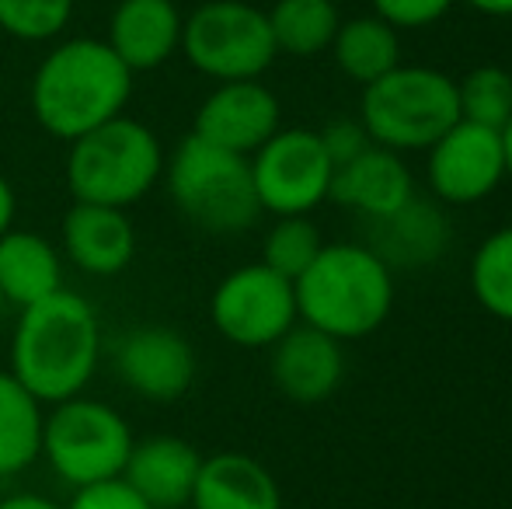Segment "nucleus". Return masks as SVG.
<instances>
[{"label": "nucleus", "instance_id": "nucleus-1", "mask_svg": "<svg viewBox=\"0 0 512 509\" xmlns=\"http://www.w3.org/2000/svg\"><path fill=\"white\" fill-rule=\"evenodd\" d=\"M102 363V321L88 297L56 290L21 307L11 332V374L42 405H60L88 391Z\"/></svg>", "mask_w": 512, "mask_h": 509}, {"label": "nucleus", "instance_id": "nucleus-2", "mask_svg": "<svg viewBox=\"0 0 512 509\" xmlns=\"http://www.w3.org/2000/svg\"><path fill=\"white\" fill-rule=\"evenodd\" d=\"M133 77L105 39H63L42 56L32 74V116L49 136L74 143L77 136L126 112Z\"/></svg>", "mask_w": 512, "mask_h": 509}, {"label": "nucleus", "instance_id": "nucleus-3", "mask_svg": "<svg viewBox=\"0 0 512 509\" xmlns=\"http://www.w3.org/2000/svg\"><path fill=\"white\" fill-rule=\"evenodd\" d=\"M293 293L297 318L338 342L377 332L394 307L391 269L366 245H324Z\"/></svg>", "mask_w": 512, "mask_h": 509}, {"label": "nucleus", "instance_id": "nucleus-4", "mask_svg": "<svg viewBox=\"0 0 512 509\" xmlns=\"http://www.w3.org/2000/svg\"><path fill=\"white\" fill-rule=\"evenodd\" d=\"M164 147L150 126L115 116L77 136L67 150V189L74 203L129 210L164 175Z\"/></svg>", "mask_w": 512, "mask_h": 509}, {"label": "nucleus", "instance_id": "nucleus-5", "mask_svg": "<svg viewBox=\"0 0 512 509\" xmlns=\"http://www.w3.org/2000/svg\"><path fill=\"white\" fill-rule=\"evenodd\" d=\"M164 178L178 213L206 234H241L255 227L262 213L248 157L206 143L196 133L185 136L171 161H164Z\"/></svg>", "mask_w": 512, "mask_h": 509}, {"label": "nucleus", "instance_id": "nucleus-6", "mask_svg": "<svg viewBox=\"0 0 512 509\" xmlns=\"http://www.w3.org/2000/svg\"><path fill=\"white\" fill-rule=\"evenodd\" d=\"M359 119L377 147L394 154L429 150L446 129L460 123L457 81L432 67H394L380 81L366 84Z\"/></svg>", "mask_w": 512, "mask_h": 509}, {"label": "nucleus", "instance_id": "nucleus-7", "mask_svg": "<svg viewBox=\"0 0 512 509\" xmlns=\"http://www.w3.org/2000/svg\"><path fill=\"white\" fill-rule=\"evenodd\" d=\"M133 443L129 422L108 401L84 394L53 405L42 426V457L70 489L122 478Z\"/></svg>", "mask_w": 512, "mask_h": 509}, {"label": "nucleus", "instance_id": "nucleus-8", "mask_svg": "<svg viewBox=\"0 0 512 509\" xmlns=\"http://www.w3.org/2000/svg\"><path fill=\"white\" fill-rule=\"evenodd\" d=\"M192 70L209 81H258L279 56L269 14L244 0L199 4L182 25V49Z\"/></svg>", "mask_w": 512, "mask_h": 509}, {"label": "nucleus", "instance_id": "nucleus-9", "mask_svg": "<svg viewBox=\"0 0 512 509\" xmlns=\"http://www.w3.org/2000/svg\"><path fill=\"white\" fill-rule=\"evenodd\" d=\"M209 321L227 342L241 349H269L297 325L293 283L269 265H241L216 283L209 297Z\"/></svg>", "mask_w": 512, "mask_h": 509}, {"label": "nucleus", "instance_id": "nucleus-10", "mask_svg": "<svg viewBox=\"0 0 512 509\" xmlns=\"http://www.w3.org/2000/svg\"><path fill=\"white\" fill-rule=\"evenodd\" d=\"M248 161L258 206L276 217H307L331 192L335 164L314 129H279Z\"/></svg>", "mask_w": 512, "mask_h": 509}, {"label": "nucleus", "instance_id": "nucleus-11", "mask_svg": "<svg viewBox=\"0 0 512 509\" xmlns=\"http://www.w3.org/2000/svg\"><path fill=\"white\" fill-rule=\"evenodd\" d=\"M506 182L502 129L453 123L429 147V189L450 206H474Z\"/></svg>", "mask_w": 512, "mask_h": 509}, {"label": "nucleus", "instance_id": "nucleus-12", "mask_svg": "<svg viewBox=\"0 0 512 509\" xmlns=\"http://www.w3.org/2000/svg\"><path fill=\"white\" fill-rule=\"evenodd\" d=\"M196 349L178 328L140 325L129 328L115 349V374L119 381L143 401L171 405L189 394L196 381Z\"/></svg>", "mask_w": 512, "mask_h": 509}, {"label": "nucleus", "instance_id": "nucleus-13", "mask_svg": "<svg viewBox=\"0 0 512 509\" xmlns=\"http://www.w3.org/2000/svg\"><path fill=\"white\" fill-rule=\"evenodd\" d=\"M192 133L223 150L251 157L279 133V102L262 81L216 84L192 119Z\"/></svg>", "mask_w": 512, "mask_h": 509}, {"label": "nucleus", "instance_id": "nucleus-14", "mask_svg": "<svg viewBox=\"0 0 512 509\" xmlns=\"http://www.w3.org/2000/svg\"><path fill=\"white\" fill-rule=\"evenodd\" d=\"M345 377L342 342L310 325H293L272 346V381L290 401L317 405L331 398Z\"/></svg>", "mask_w": 512, "mask_h": 509}, {"label": "nucleus", "instance_id": "nucleus-15", "mask_svg": "<svg viewBox=\"0 0 512 509\" xmlns=\"http://www.w3.org/2000/svg\"><path fill=\"white\" fill-rule=\"evenodd\" d=\"M182 25L175 0H119L105 42L133 74H147L182 49Z\"/></svg>", "mask_w": 512, "mask_h": 509}, {"label": "nucleus", "instance_id": "nucleus-16", "mask_svg": "<svg viewBox=\"0 0 512 509\" xmlns=\"http://www.w3.org/2000/svg\"><path fill=\"white\" fill-rule=\"evenodd\" d=\"M203 454L182 436H147L136 440L122 468L129 482L154 509H185L192 503Z\"/></svg>", "mask_w": 512, "mask_h": 509}, {"label": "nucleus", "instance_id": "nucleus-17", "mask_svg": "<svg viewBox=\"0 0 512 509\" xmlns=\"http://www.w3.org/2000/svg\"><path fill=\"white\" fill-rule=\"evenodd\" d=\"M63 255L88 276H119L136 255V231L126 210L74 203L63 217Z\"/></svg>", "mask_w": 512, "mask_h": 509}, {"label": "nucleus", "instance_id": "nucleus-18", "mask_svg": "<svg viewBox=\"0 0 512 509\" xmlns=\"http://www.w3.org/2000/svg\"><path fill=\"white\" fill-rule=\"evenodd\" d=\"M411 196H415V182H411V171L405 168L401 154L377 147V143L352 161L338 164L328 192V199H335L338 206L363 213L370 220L391 217Z\"/></svg>", "mask_w": 512, "mask_h": 509}, {"label": "nucleus", "instance_id": "nucleus-19", "mask_svg": "<svg viewBox=\"0 0 512 509\" xmlns=\"http://www.w3.org/2000/svg\"><path fill=\"white\" fill-rule=\"evenodd\" d=\"M450 245V224H446L443 210L425 199L411 196L401 210H394L391 217L373 220L370 231V252L394 269H422V265L436 262Z\"/></svg>", "mask_w": 512, "mask_h": 509}, {"label": "nucleus", "instance_id": "nucleus-20", "mask_svg": "<svg viewBox=\"0 0 512 509\" xmlns=\"http://www.w3.org/2000/svg\"><path fill=\"white\" fill-rule=\"evenodd\" d=\"M192 509H283V492L265 464L255 457L223 450V454L203 457L196 489H192Z\"/></svg>", "mask_w": 512, "mask_h": 509}, {"label": "nucleus", "instance_id": "nucleus-21", "mask_svg": "<svg viewBox=\"0 0 512 509\" xmlns=\"http://www.w3.org/2000/svg\"><path fill=\"white\" fill-rule=\"evenodd\" d=\"M63 290V258L49 238L11 231L0 238V297L7 307H32Z\"/></svg>", "mask_w": 512, "mask_h": 509}, {"label": "nucleus", "instance_id": "nucleus-22", "mask_svg": "<svg viewBox=\"0 0 512 509\" xmlns=\"http://www.w3.org/2000/svg\"><path fill=\"white\" fill-rule=\"evenodd\" d=\"M42 401L11 370H0V478L28 471L42 457Z\"/></svg>", "mask_w": 512, "mask_h": 509}, {"label": "nucleus", "instance_id": "nucleus-23", "mask_svg": "<svg viewBox=\"0 0 512 509\" xmlns=\"http://www.w3.org/2000/svg\"><path fill=\"white\" fill-rule=\"evenodd\" d=\"M335 63L345 77L366 84L380 81L384 74H391L394 67H401V39L398 28H391L387 21L373 18H352L342 21L335 32Z\"/></svg>", "mask_w": 512, "mask_h": 509}, {"label": "nucleus", "instance_id": "nucleus-24", "mask_svg": "<svg viewBox=\"0 0 512 509\" xmlns=\"http://www.w3.org/2000/svg\"><path fill=\"white\" fill-rule=\"evenodd\" d=\"M265 14H269L276 49L290 56L324 53L342 25L338 4H331V0H276L272 11Z\"/></svg>", "mask_w": 512, "mask_h": 509}, {"label": "nucleus", "instance_id": "nucleus-25", "mask_svg": "<svg viewBox=\"0 0 512 509\" xmlns=\"http://www.w3.org/2000/svg\"><path fill=\"white\" fill-rule=\"evenodd\" d=\"M471 290L492 318L512 325V224L478 245L471 258Z\"/></svg>", "mask_w": 512, "mask_h": 509}, {"label": "nucleus", "instance_id": "nucleus-26", "mask_svg": "<svg viewBox=\"0 0 512 509\" xmlns=\"http://www.w3.org/2000/svg\"><path fill=\"white\" fill-rule=\"evenodd\" d=\"M460 119L488 129H506L512 119V74L502 67H478L457 84Z\"/></svg>", "mask_w": 512, "mask_h": 509}, {"label": "nucleus", "instance_id": "nucleus-27", "mask_svg": "<svg viewBox=\"0 0 512 509\" xmlns=\"http://www.w3.org/2000/svg\"><path fill=\"white\" fill-rule=\"evenodd\" d=\"M321 248V231L307 217H276V224L265 234L262 265H269L272 272H279V276H286L293 283V279L304 276L307 265L314 262Z\"/></svg>", "mask_w": 512, "mask_h": 509}, {"label": "nucleus", "instance_id": "nucleus-28", "mask_svg": "<svg viewBox=\"0 0 512 509\" xmlns=\"http://www.w3.org/2000/svg\"><path fill=\"white\" fill-rule=\"evenodd\" d=\"M74 0H0V32L18 42H53L67 32Z\"/></svg>", "mask_w": 512, "mask_h": 509}, {"label": "nucleus", "instance_id": "nucleus-29", "mask_svg": "<svg viewBox=\"0 0 512 509\" xmlns=\"http://www.w3.org/2000/svg\"><path fill=\"white\" fill-rule=\"evenodd\" d=\"M380 21H387L391 28H425L436 25L439 18H446V11L453 7V0H370Z\"/></svg>", "mask_w": 512, "mask_h": 509}, {"label": "nucleus", "instance_id": "nucleus-30", "mask_svg": "<svg viewBox=\"0 0 512 509\" xmlns=\"http://www.w3.org/2000/svg\"><path fill=\"white\" fill-rule=\"evenodd\" d=\"M63 509H154L140 492L122 478H108V482L88 485V489H74L70 503Z\"/></svg>", "mask_w": 512, "mask_h": 509}, {"label": "nucleus", "instance_id": "nucleus-31", "mask_svg": "<svg viewBox=\"0 0 512 509\" xmlns=\"http://www.w3.org/2000/svg\"><path fill=\"white\" fill-rule=\"evenodd\" d=\"M317 136H321L324 154L331 157V164H335V168L373 147V140H370V133H366L363 119H335V123H328Z\"/></svg>", "mask_w": 512, "mask_h": 509}, {"label": "nucleus", "instance_id": "nucleus-32", "mask_svg": "<svg viewBox=\"0 0 512 509\" xmlns=\"http://www.w3.org/2000/svg\"><path fill=\"white\" fill-rule=\"evenodd\" d=\"M14 217H18V196H14L11 182L0 171V238L14 227Z\"/></svg>", "mask_w": 512, "mask_h": 509}, {"label": "nucleus", "instance_id": "nucleus-33", "mask_svg": "<svg viewBox=\"0 0 512 509\" xmlns=\"http://www.w3.org/2000/svg\"><path fill=\"white\" fill-rule=\"evenodd\" d=\"M0 509H63V506L39 496V492H14V496L0 499Z\"/></svg>", "mask_w": 512, "mask_h": 509}, {"label": "nucleus", "instance_id": "nucleus-34", "mask_svg": "<svg viewBox=\"0 0 512 509\" xmlns=\"http://www.w3.org/2000/svg\"><path fill=\"white\" fill-rule=\"evenodd\" d=\"M464 4L488 18H512V0H464Z\"/></svg>", "mask_w": 512, "mask_h": 509}, {"label": "nucleus", "instance_id": "nucleus-35", "mask_svg": "<svg viewBox=\"0 0 512 509\" xmlns=\"http://www.w3.org/2000/svg\"><path fill=\"white\" fill-rule=\"evenodd\" d=\"M502 150H506V178L512 182V119L502 129Z\"/></svg>", "mask_w": 512, "mask_h": 509}, {"label": "nucleus", "instance_id": "nucleus-36", "mask_svg": "<svg viewBox=\"0 0 512 509\" xmlns=\"http://www.w3.org/2000/svg\"><path fill=\"white\" fill-rule=\"evenodd\" d=\"M4 311H7V304H4V297H0V325H4Z\"/></svg>", "mask_w": 512, "mask_h": 509}, {"label": "nucleus", "instance_id": "nucleus-37", "mask_svg": "<svg viewBox=\"0 0 512 509\" xmlns=\"http://www.w3.org/2000/svg\"><path fill=\"white\" fill-rule=\"evenodd\" d=\"M331 4H338V0H331Z\"/></svg>", "mask_w": 512, "mask_h": 509}]
</instances>
